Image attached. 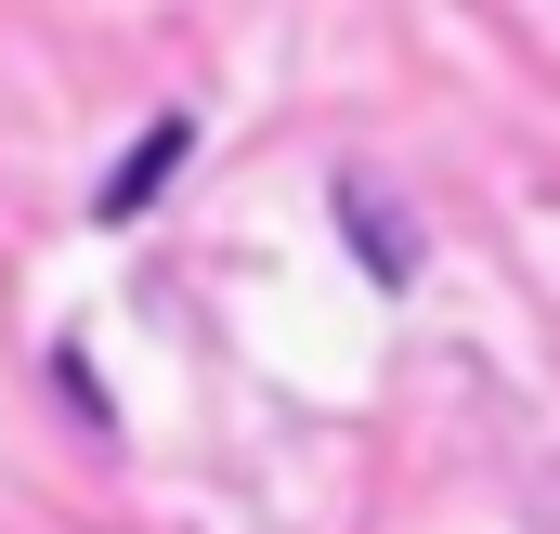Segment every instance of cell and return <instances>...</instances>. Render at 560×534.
Masks as SVG:
<instances>
[{
  "label": "cell",
  "instance_id": "obj_1",
  "mask_svg": "<svg viewBox=\"0 0 560 534\" xmlns=\"http://www.w3.org/2000/svg\"><path fill=\"white\" fill-rule=\"evenodd\" d=\"M170 170H183V118H156V131H143L131 156H118V170L92 183V222H131V209L156 196V183H170Z\"/></svg>",
  "mask_w": 560,
  "mask_h": 534
},
{
  "label": "cell",
  "instance_id": "obj_2",
  "mask_svg": "<svg viewBox=\"0 0 560 534\" xmlns=\"http://www.w3.org/2000/svg\"><path fill=\"white\" fill-rule=\"evenodd\" d=\"M339 235H365L378 287H405V274H418V235H405V209H392L378 183H339Z\"/></svg>",
  "mask_w": 560,
  "mask_h": 534
}]
</instances>
